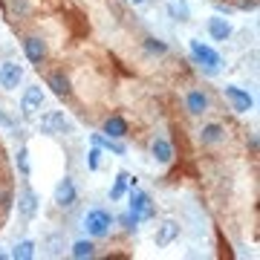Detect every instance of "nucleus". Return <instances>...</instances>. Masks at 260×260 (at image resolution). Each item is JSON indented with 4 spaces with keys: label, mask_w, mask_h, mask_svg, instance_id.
I'll return each mask as SVG.
<instances>
[{
    "label": "nucleus",
    "mask_w": 260,
    "mask_h": 260,
    "mask_svg": "<svg viewBox=\"0 0 260 260\" xmlns=\"http://www.w3.org/2000/svg\"><path fill=\"white\" fill-rule=\"evenodd\" d=\"M130 214L136 220H153L156 217V205L150 203V197L145 191H130Z\"/></svg>",
    "instance_id": "4"
},
{
    "label": "nucleus",
    "mask_w": 260,
    "mask_h": 260,
    "mask_svg": "<svg viewBox=\"0 0 260 260\" xmlns=\"http://www.w3.org/2000/svg\"><path fill=\"white\" fill-rule=\"evenodd\" d=\"M99 165H102V148L93 145V150L87 153V168H90V171H99Z\"/></svg>",
    "instance_id": "25"
},
{
    "label": "nucleus",
    "mask_w": 260,
    "mask_h": 260,
    "mask_svg": "<svg viewBox=\"0 0 260 260\" xmlns=\"http://www.w3.org/2000/svg\"><path fill=\"white\" fill-rule=\"evenodd\" d=\"M41 133H47V136H58V133H73V121L67 119L61 110H49L41 116Z\"/></svg>",
    "instance_id": "2"
},
{
    "label": "nucleus",
    "mask_w": 260,
    "mask_h": 260,
    "mask_svg": "<svg viewBox=\"0 0 260 260\" xmlns=\"http://www.w3.org/2000/svg\"><path fill=\"white\" fill-rule=\"evenodd\" d=\"M12 257L15 260H32L35 257V243L32 240H20L18 246H15V251H12Z\"/></svg>",
    "instance_id": "23"
},
{
    "label": "nucleus",
    "mask_w": 260,
    "mask_h": 260,
    "mask_svg": "<svg viewBox=\"0 0 260 260\" xmlns=\"http://www.w3.org/2000/svg\"><path fill=\"white\" fill-rule=\"evenodd\" d=\"M185 110L191 113V116L208 113V95H205L203 90H191V93L185 95Z\"/></svg>",
    "instance_id": "10"
},
{
    "label": "nucleus",
    "mask_w": 260,
    "mask_h": 260,
    "mask_svg": "<svg viewBox=\"0 0 260 260\" xmlns=\"http://www.w3.org/2000/svg\"><path fill=\"white\" fill-rule=\"evenodd\" d=\"M70 254H73L75 260H90V257H95V243L93 240H78V243H73Z\"/></svg>",
    "instance_id": "19"
},
{
    "label": "nucleus",
    "mask_w": 260,
    "mask_h": 260,
    "mask_svg": "<svg viewBox=\"0 0 260 260\" xmlns=\"http://www.w3.org/2000/svg\"><path fill=\"white\" fill-rule=\"evenodd\" d=\"M145 49H148V52H156V55H165L168 44L165 41H159V38H148V41H145Z\"/></svg>",
    "instance_id": "24"
},
{
    "label": "nucleus",
    "mask_w": 260,
    "mask_h": 260,
    "mask_svg": "<svg viewBox=\"0 0 260 260\" xmlns=\"http://www.w3.org/2000/svg\"><path fill=\"white\" fill-rule=\"evenodd\" d=\"M20 81H23V67L12 64V61L0 64V87H3V90H15Z\"/></svg>",
    "instance_id": "7"
},
{
    "label": "nucleus",
    "mask_w": 260,
    "mask_h": 260,
    "mask_svg": "<svg viewBox=\"0 0 260 260\" xmlns=\"http://www.w3.org/2000/svg\"><path fill=\"white\" fill-rule=\"evenodd\" d=\"M223 139H225V127H223V124H205V127L200 130V142L208 145V148L220 145Z\"/></svg>",
    "instance_id": "14"
},
{
    "label": "nucleus",
    "mask_w": 260,
    "mask_h": 260,
    "mask_svg": "<svg viewBox=\"0 0 260 260\" xmlns=\"http://www.w3.org/2000/svg\"><path fill=\"white\" fill-rule=\"evenodd\" d=\"M41 107H44V90H41V87H26V93L20 99V113H23V119H35Z\"/></svg>",
    "instance_id": "5"
},
{
    "label": "nucleus",
    "mask_w": 260,
    "mask_h": 260,
    "mask_svg": "<svg viewBox=\"0 0 260 260\" xmlns=\"http://www.w3.org/2000/svg\"><path fill=\"white\" fill-rule=\"evenodd\" d=\"M191 55H194V61L203 67L208 75H214L220 70V55H217L211 47H205L203 41H191Z\"/></svg>",
    "instance_id": "3"
},
{
    "label": "nucleus",
    "mask_w": 260,
    "mask_h": 260,
    "mask_svg": "<svg viewBox=\"0 0 260 260\" xmlns=\"http://www.w3.org/2000/svg\"><path fill=\"white\" fill-rule=\"evenodd\" d=\"M113 223H116V217L110 211H104V208H93V211H87V217H84V229H87L90 237H107Z\"/></svg>",
    "instance_id": "1"
},
{
    "label": "nucleus",
    "mask_w": 260,
    "mask_h": 260,
    "mask_svg": "<svg viewBox=\"0 0 260 260\" xmlns=\"http://www.w3.org/2000/svg\"><path fill=\"white\" fill-rule=\"evenodd\" d=\"M179 237V223H174V220H165V223L156 229V246H171V243Z\"/></svg>",
    "instance_id": "12"
},
{
    "label": "nucleus",
    "mask_w": 260,
    "mask_h": 260,
    "mask_svg": "<svg viewBox=\"0 0 260 260\" xmlns=\"http://www.w3.org/2000/svg\"><path fill=\"white\" fill-rule=\"evenodd\" d=\"M23 52H26V58L32 61V64H38V67H41V61L47 58V44H44L41 38L29 35L26 41H23Z\"/></svg>",
    "instance_id": "9"
},
{
    "label": "nucleus",
    "mask_w": 260,
    "mask_h": 260,
    "mask_svg": "<svg viewBox=\"0 0 260 260\" xmlns=\"http://www.w3.org/2000/svg\"><path fill=\"white\" fill-rule=\"evenodd\" d=\"M168 15L174 20H191V9H188V3L185 0H168Z\"/></svg>",
    "instance_id": "20"
},
{
    "label": "nucleus",
    "mask_w": 260,
    "mask_h": 260,
    "mask_svg": "<svg viewBox=\"0 0 260 260\" xmlns=\"http://www.w3.org/2000/svg\"><path fill=\"white\" fill-rule=\"evenodd\" d=\"M104 136H110V139H124V136H127V121L121 119V116H110V119L104 121Z\"/></svg>",
    "instance_id": "17"
},
{
    "label": "nucleus",
    "mask_w": 260,
    "mask_h": 260,
    "mask_svg": "<svg viewBox=\"0 0 260 260\" xmlns=\"http://www.w3.org/2000/svg\"><path fill=\"white\" fill-rule=\"evenodd\" d=\"M130 3H133V6H142V3H145V0H130Z\"/></svg>",
    "instance_id": "30"
},
{
    "label": "nucleus",
    "mask_w": 260,
    "mask_h": 260,
    "mask_svg": "<svg viewBox=\"0 0 260 260\" xmlns=\"http://www.w3.org/2000/svg\"><path fill=\"white\" fill-rule=\"evenodd\" d=\"M93 145H99L102 150H110V153H116V156H121V153H124V145H119L116 139L104 136V133H93Z\"/></svg>",
    "instance_id": "21"
},
{
    "label": "nucleus",
    "mask_w": 260,
    "mask_h": 260,
    "mask_svg": "<svg viewBox=\"0 0 260 260\" xmlns=\"http://www.w3.org/2000/svg\"><path fill=\"white\" fill-rule=\"evenodd\" d=\"M136 185V179H130L127 171H119V177H116V185L110 188V200L116 203V200H121V197L127 194V188Z\"/></svg>",
    "instance_id": "18"
},
{
    "label": "nucleus",
    "mask_w": 260,
    "mask_h": 260,
    "mask_svg": "<svg viewBox=\"0 0 260 260\" xmlns=\"http://www.w3.org/2000/svg\"><path fill=\"white\" fill-rule=\"evenodd\" d=\"M121 225H124V229H127V232H136V225H139V220H136V217H133V214H124V217H121Z\"/></svg>",
    "instance_id": "27"
},
{
    "label": "nucleus",
    "mask_w": 260,
    "mask_h": 260,
    "mask_svg": "<svg viewBox=\"0 0 260 260\" xmlns=\"http://www.w3.org/2000/svg\"><path fill=\"white\" fill-rule=\"evenodd\" d=\"M237 6H240V9H254V6H257V3H254V0H240V3H237Z\"/></svg>",
    "instance_id": "29"
},
{
    "label": "nucleus",
    "mask_w": 260,
    "mask_h": 260,
    "mask_svg": "<svg viewBox=\"0 0 260 260\" xmlns=\"http://www.w3.org/2000/svg\"><path fill=\"white\" fill-rule=\"evenodd\" d=\"M0 124H3V127H15V121L9 119V116H6V113L0 110Z\"/></svg>",
    "instance_id": "28"
},
{
    "label": "nucleus",
    "mask_w": 260,
    "mask_h": 260,
    "mask_svg": "<svg viewBox=\"0 0 260 260\" xmlns=\"http://www.w3.org/2000/svg\"><path fill=\"white\" fill-rule=\"evenodd\" d=\"M47 87H52V93L61 95V99H67V95L73 93V84H70V78L64 73H52L47 78Z\"/></svg>",
    "instance_id": "16"
},
{
    "label": "nucleus",
    "mask_w": 260,
    "mask_h": 260,
    "mask_svg": "<svg viewBox=\"0 0 260 260\" xmlns=\"http://www.w3.org/2000/svg\"><path fill=\"white\" fill-rule=\"evenodd\" d=\"M223 93H225V99L232 102V107L237 113H249L251 107H254V99H251L246 90H240V87H234V84H229V87H223Z\"/></svg>",
    "instance_id": "6"
},
{
    "label": "nucleus",
    "mask_w": 260,
    "mask_h": 260,
    "mask_svg": "<svg viewBox=\"0 0 260 260\" xmlns=\"http://www.w3.org/2000/svg\"><path fill=\"white\" fill-rule=\"evenodd\" d=\"M18 214L23 220H32L38 214V197L29 185H23V191H20V197H18Z\"/></svg>",
    "instance_id": "8"
},
{
    "label": "nucleus",
    "mask_w": 260,
    "mask_h": 260,
    "mask_svg": "<svg viewBox=\"0 0 260 260\" xmlns=\"http://www.w3.org/2000/svg\"><path fill=\"white\" fill-rule=\"evenodd\" d=\"M208 35L214 41H229L232 38V23L225 18H208Z\"/></svg>",
    "instance_id": "15"
},
{
    "label": "nucleus",
    "mask_w": 260,
    "mask_h": 260,
    "mask_svg": "<svg viewBox=\"0 0 260 260\" xmlns=\"http://www.w3.org/2000/svg\"><path fill=\"white\" fill-rule=\"evenodd\" d=\"M150 153H153V159L156 162H162V165H171L174 162V148H171V142L168 139H153V145H150Z\"/></svg>",
    "instance_id": "13"
},
{
    "label": "nucleus",
    "mask_w": 260,
    "mask_h": 260,
    "mask_svg": "<svg viewBox=\"0 0 260 260\" xmlns=\"http://www.w3.org/2000/svg\"><path fill=\"white\" fill-rule=\"evenodd\" d=\"M55 203L61 205V208H70V205H75V185H73V179L64 177L61 182H58L55 188Z\"/></svg>",
    "instance_id": "11"
},
{
    "label": "nucleus",
    "mask_w": 260,
    "mask_h": 260,
    "mask_svg": "<svg viewBox=\"0 0 260 260\" xmlns=\"http://www.w3.org/2000/svg\"><path fill=\"white\" fill-rule=\"evenodd\" d=\"M18 168H20V174H23V177H29V150L26 148L18 150Z\"/></svg>",
    "instance_id": "26"
},
{
    "label": "nucleus",
    "mask_w": 260,
    "mask_h": 260,
    "mask_svg": "<svg viewBox=\"0 0 260 260\" xmlns=\"http://www.w3.org/2000/svg\"><path fill=\"white\" fill-rule=\"evenodd\" d=\"M61 251H64V237H61V234H49L47 240H44V254L58 257Z\"/></svg>",
    "instance_id": "22"
}]
</instances>
